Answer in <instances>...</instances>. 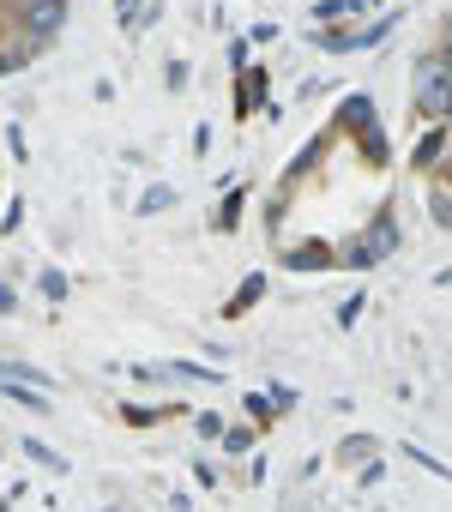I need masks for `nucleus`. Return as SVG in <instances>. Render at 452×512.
Wrapping results in <instances>:
<instances>
[{
  "label": "nucleus",
  "mask_w": 452,
  "mask_h": 512,
  "mask_svg": "<svg viewBox=\"0 0 452 512\" xmlns=\"http://www.w3.org/2000/svg\"><path fill=\"white\" fill-rule=\"evenodd\" d=\"M169 205H175V193H169L163 181H157V187H145V199H139V211H145V217H151V211H169Z\"/></svg>",
  "instance_id": "obj_11"
},
{
  "label": "nucleus",
  "mask_w": 452,
  "mask_h": 512,
  "mask_svg": "<svg viewBox=\"0 0 452 512\" xmlns=\"http://www.w3.org/2000/svg\"><path fill=\"white\" fill-rule=\"evenodd\" d=\"M440 55H446V67H452V43H446V49H440Z\"/></svg>",
  "instance_id": "obj_21"
},
{
  "label": "nucleus",
  "mask_w": 452,
  "mask_h": 512,
  "mask_svg": "<svg viewBox=\"0 0 452 512\" xmlns=\"http://www.w3.org/2000/svg\"><path fill=\"white\" fill-rule=\"evenodd\" d=\"M284 260H290L296 272H326V266L338 260V253H332V247H320V241H308V247H290Z\"/></svg>",
  "instance_id": "obj_4"
},
{
  "label": "nucleus",
  "mask_w": 452,
  "mask_h": 512,
  "mask_svg": "<svg viewBox=\"0 0 452 512\" xmlns=\"http://www.w3.org/2000/svg\"><path fill=\"white\" fill-rule=\"evenodd\" d=\"M374 7V0H314V19L320 25H332V19H362Z\"/></svg>",
  "instance_id": "obj_5"
},
{
  "label": "nucleus",
  "mask_w": 452,
  "mask_h": 512,
  "mask_svg": "<svg viewBox=\"0 0 452 512\" xmlns=\"http://www.w3.org/2000/svg\"><path fill=\"white\" fill-rule=\"evenodd\" d=\"M338 121H344V127H374V97H368V91H350L344 109H338Z\"/></svg>",
  "instance_id": "obj_6"
},
{
  "label": "nucleus",
  "mask_w": 452,
  "mask_h": 512,
  "mask_svg": "<svg viewBox=\"0 0 452 512\" xmlns=\"http://www.w3.org/2000/svg\"><path fill=\"white\" fill-rule=\"evenodd\" d=\"M338 260H344V266H356V272H368V266H380V260H374V253H368V241H362V235H356V241H350V247L338 253Z\"/></svg>",
  "instance_id": "obj_9"
},
{
  "label": "nucleus",
  "mask_w": 452,
  "mask_h": 512,
  "mask_svg": "<svg viewBox=\"0 0 452 512\" xmlns=\"http://www.w3.org/2000/svg\"><path fill=\"white\" fill-rule=\"evenodd\" d=\"M362 241H368V253H374V260H386V253L398 247V217H392V211H380V217L362 229Z\"/></svg>",
  "instance_id": "obj_3"
},
{
  "label": "nucleus",
  "mask_w": 452,
  "mask_h": 512,
  "mask_svg": "<svg viewBox=\"0 0 452 512\" xmlns=\"http://www.w3.org/2000/svg\"><path fill=\"white\" fill-rule=\"evenodd\" d=\"M440 151H446V133H428V139L416 145V157H410V163H416V169H428V163H434Z\"/></svg>",
  "instance_id": "obj_10"
},
{
  "label": "nucleus",
  "mask_w": 452,
  "mask_h": 512,
  "mask_svg": "<svg viewBox=\"0 0 452 512\" xmlns=\"http://www.w3.org/2000/svg\"><path fill=\"white\" fill-rule=\"evenodd\" d=\"M13 308H19V296H13L7 284H0V314H13Z\"/></svg>",
  "instance_id": "obj_20"
},
{
  "label": "nucleus",
  "mask_w": 452,
  "mask_h": 512,
  "mask_svg": "<svg viewBox=\"0 0 452 512\" xmlns=\"http://www.w3.org/2000/svg\"><path fill=\"white\" fill-rule=\"evenodd\" d=\"M19 25H25V37L49 43L55 31H67V0H19Z\"/></svg>",
  "instance_id": "obj_2"
},
{
  "label": "nucleus",
  "mask_w": 452,
  "mask_h": 512,
  "mask_svg": "<svg viewBox=\"0 0 452 512\" xmlns=\"http://www.w3.org/2000/svg\"><path fill=\"white\" fill-rule=\"evenodd\" d=\"M236 217H242V193L223 199V217H217V223H223V229H236Z\"/></svg>",
  "instance_id": "obj_19"
},
{
  "label": "nucleus",
  "mask_w": 452,
  "mask_h": 512,
  "mask_svg": "<svg viewBox=\"0 0 452 512\" xmlns=\"http://www.w3.org/2000/svg\"><path fill=\"white\" fill-rule=\"evenodd\" d=\"M163 374H181V380H211V386H217V368H199V362H163Z\"/></svg>",
  "instance_id": "obj_12"
},
{
  "label": "nucleus",
  "mask_w": 452,
  "mask_h": 512,
  "mask_svg": "<svg viewBox=\"0 0 452 512\" xmlns=\"http://www.w3.org/2000/svg\"><path fill=\"white\" fill-rule=\"evenodd\" d=\"M223 446H230V452H254V428H223Z\"/></svg>",
  "instance_id": "obj_16"
},
{
  "label": "nucleus",
  "mask_w": 452,
  "mask_h": 512,
  "mask_svg": "<svg viewBox=\"0 0 452 512\" xmlns=\"http://www.w3.org/2000/svg\"><path fill=\"white\" fill-rule=\"evenodd\" d=\"M362 151H368L374 163H386V133H380V127H362Z\"/></svg>",
  "instance_id": "obj_14"
},
{
  "label": "nucleus",
  "mask_w": 452,
  "mask_h": 512,
  "mask_svg": "<svg viewBox=\"0 0 452 512\" xmlns=\"http://www.w3.org/2000/svg\"><path fill=\"white\" fill-rule=\"evenodd\" d=\"M416 109L422 115H452V67H446V55H428L416 67Z\"/></svg>",
  "instance_id": "obj_1"
},
{
  "label": "nucleus",
  "mask_w": 452,
  "mask_h": 512,
  "mask_svg": "<svg viewBox=\"0 0 452 512\" xmlns=\"http://www.w3.org/2000/svg\"><path fill=\"white\" fill-rule=\"evenodd\" d=\"M0 380H19V386H49L43 368H25V362H0Z\"/></svg>",
  "instance_id": "obj_8"
},
{
  "label": "nucleus",
  "mask_w": 452,
  "mask_h": 512,
  "mask_svg": "<svg viewBox=\"0 0 452 512\" xmlns=\"http://www.w3.org/2000/svg\"><path fill=\"white\" fill-rule=\"evenodd\" d=\"M25 452H31V458H43V464H49V470H67V458H55V452H49V446H43V440H25Z\"/></svg>",
  "instance_id": "obj_17"
},
{
  "label": "nucleus",
  "mask_w": 452,
  "mask_h": 512,
  "mask_svg": "<svg viewBox=\"0 0 452 512\" xmlns=\"http://www.w3.org/2000/svg\"><path fill=\"white\" fill-rule=\"evenodd\" d=\"M43 296L61 302V296H67V278H61V272H43Z\"/></svg>",
  "instance_id": "obj_18"
},
{
  "label": "nucleus",
  "mask_w": 452,
  "mask_h": 512,
  "mask_svg": "<svg viewBox=\"0 0 452 512\" xmlns=\"http://www.w3.org/2000/svg\"><path fill=\"white\" fill-rule=\"evenodd\" d=\"M260 296H266V278H260V272H254V278H248V284H242V290H236V302H230V308H223V314H230V320H236V314H248V308H254V302H260Z\"/></svg>",
  "instance_id": "obj_7"
},
{
  "label": "nucleus",
  "mask_w": 452,
  "mask_h": 512,
  "mask_svg": "<svg viewBox=\"0 0 452 512\" xmlns=\"http://www.w3.org/2000/svg\"><path fill=\"white\" fill-rule=\"evenodd\" d=\"M428 211H434V223H440V229H452V187H440V193L428 199Z\"/></svg>",
  "instance_id": "obj_13"
},
{
  "label": "nucleus",
  "mask_w": 452,
  "mask_h": 512,
  "mask_svg": "<svg viewBox=\"0 0 452 512\" xmlns=\"http://www.w3.org/2000/svg\"><path fill=\"white\" fill-rule=\"evenodd\" d=\"M362 308H368V296H362V290H356L350 302H338V326H356V320H362Z\"/></svg>",
  "instance_id": "obj_15"
}]
</instances>
